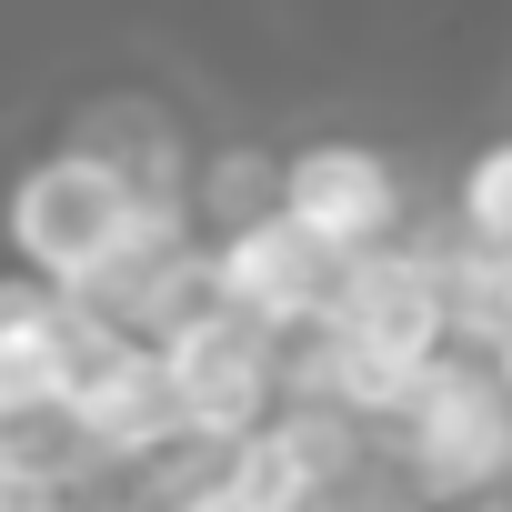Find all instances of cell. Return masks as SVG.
Wrapping results in <instances>:
<instances>
[{"label":"cell","mask_w":512,"mask_h":512,"mask_svg":"<svg viewBox=\"0 0 512 512\" xmlns=\"http://www.w3.org/2000/svg\"><path fill=\"white\" fill-rule=\"evenodd\" d=\"M131 211H141V191H131L111 161L51 151V161H31L21 191H11V251L31 262V282L81 292V282L111 262V241L131 231Z\"/></svg>","instance_id":"1"},{"label":"cell","mask_w":512,"mask_h":512,"mask_svg":"<svg viewBox=\"0 0 512 512\" xmlns=\"http://www.w3.org/2000/svg\"><path fill=\"white\" fill-rule=\"evenodd\" d=\"M171 382H181V412H191V442H221L241 452L251 432L272 422V392H282V342L262 322H241V312H211L191 332L161 342Z\"/></svg>","instance_id":"2"},{"label":"cell","mask_w":512,"mask_h":512,"mask_svg":"<svg viewBox=\"0 0 512 512\" xmlns=\"http://www.w3.org/2000/svg\"><path fill=\"white\" fill-rule=\"evenodd\" d=\"M221 302L241 312V322H262L272 342H292V332H322L332 322V292H342V251H322L292 211H262V221H241L221 251Z\"/></svg>","instance_id":"3"},{"label":"cell","mask_w":512,"mask_h":512,"mask_svg":"<svg viewBox=\"0 0 512 512\" xmlns=\"http://www.w3.org/2000/svg\"><path fill=\"white\" fill-rule=\"evenodd\" d=\"M402 442H412V472H422L432 492L482 502V492L512 472V392L482 382V372H462V362H442V372L422 382Z\"/></svg>","instance_id":"4"},{"label":"cell","mask_w":512,"mask_h":512,"mask_svg":"<svg viewBox=\"0 0 512 512\" xmlns=\"http://www.w3.org/2000/svg\"><path fill=\"white\" fill-rule=\"evenodd\" d=\"M322 332H342V342H362V352H382V362H412V372H432L442 362V342H452V302H442V272L422 262V251H362V262H342V292H332V322Z\"/></svg>","instance_id":"5"},{"label":"cell","mask_w":512,"mask_h":512,"mask_svg":"<svg viewBox=\"0 0 512 512\" xmlns=\"http://www.w3.org/2000/svg\"><path fill=\"white\" fill-rule=\"evenodd\" d=\"M71 432H81V452L91 462H151V452H171V442H191V412H181V382H171V362L151 352V342H131L71 412H61Z\"/></svg>","instance_id":"6"},{"label":"cell","mask_w":512,"mask_h":512,"mask_svg":"<svg viewBox=\"0 0 512 512\" xmlns=\"http://www.w3.org/2000/svg\"><path fill=\"white\" fill-rule=\"evenodd\" d=\"M342 472H352V422L342 412H282L221 462V482L251 512H322Z\"/></svg>","instance_id":"7"},{"label":"cell","mask_w":512,"mask_h":512,"mask_svg":"<svg viewBox=\"0 0 512 512\" xmlns=\"http://www.w3.org/2000/svg\"><path fill=\"white\" fill-rule=\"evenodd\" d=\"M282 211H292L322 251L362 262V251L392 241V171H382L372 151H352V141H322V151L282 161Z\"/></svg>","instance_id":"8"},{"label":"cell","mask_w":512,"mask_h":512,"mask_svg":"<svg viewBox=\"0 0 512 512\" xmlns=\"http://www.w3.org/2000/svg\"><path fill=\"white\" fill-rule=\"evenodd\" d=\"M462 221H472L482 241H512V141L472 161V181H462Z\"/></svg>","instance_id":"9"},{"label":"cell","mask_w":512,"mask_h":512,"mask_svg":"<svg viewBox=\"0 0 512 512\" xmlns=\"http://www.w3.org/2000/svg\"><path fill=\"white\" fill-rule=\"evenodd\" d=\"M0 512H61V482H41L11 442H0Z\"/></svg>","instance_id":"10"},{"label":"cell","mask_w":512,"mask_h":512,"mask_svg":"<svg viewBox=\"0 0 512 512\" xmlns=\"http://www.w3.org/2000/svg\"><path fill=\"white\" fill-rule=\"evenodd\" d=\"M171 512H251V502H241V492H231V482H221V472H211V482H191V492H181V502H171Z\"/></svg>","instance_id":"11"},{"label":"cell","mask_w":512,"mask_h":512,"mask_svg":"<svg viewBox=\"0 0 512 512\" xmlns=\"http://www.w3.org/2000/svg\"><path fill=\"white\" fill-rule=\"evenodd\" d=\"M452 512H512V502H502V492H482V502H452Z\"/></svg>","instance_id":"12"}]
</instances>
